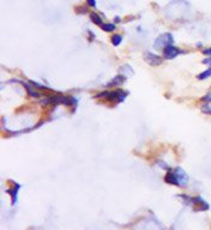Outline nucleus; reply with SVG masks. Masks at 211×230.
I'll list each match as a JSON object with an SVG mask.
<instances>
[{
    "instance_id": "39448f33",
    "label": "nucleus",
    "mask_w": 211,
    "mask_h": 230,
    "mask_svg": "<svg viewBox=\"0 0 211 230\" xmlns=\"http://www.w3.org/2000/svg\"><path fill=\"white\" fill-rule=\"evenodd\" d=\"M179 54H181V50L177 49L175 46L170 44V46H167V47L163 49V55L166 59H174L175 56H177Z\"/></svg>"
},
{
    "instance_id": "20e7f679",
    "label": "nucleus",
    "mask_w": 211,
    "mask_h": 230,
    "mask_svg": "<svg viewBox=\"0 0 211 230\" xmlns=\"http://www.w3.org/2000/svg\"><path fill=\"white\" fill-rule=\"evenodd\" d=\"M190 205L193 206V209L196 211H206L209 209V205L205 203L204 200L200 196H196V198H188Z\"/></svg>"
},
{
    "instance_id": "7ed1b4c3",
    "label": "nucleus",
    "mask_w": 211,
    "mask_h": 230,
    "mask_svg": "<svg viewBox=\"0 0 211 230\" xmlns=\"http://www.w3.org/2000/svg\"><path fill=\"white\" fill-rule=\"evenodd\" d=\"M126 94L121 91V90H115V91H112V92H102V94H100V95H97L96 97H104V98H107L108 101H112V102H121L125 100V97H126Z\"/></svg>"
},
{
    "instance_id": "423d86ee",
    "label": "nucleus",
    "mask_w": 211,
    "mask_h": 230,
    "mask_svg": "<svg viewBox=\"0 0 211 230\" xmlns=\"http://www.w3.org/2000/svg\"><path fill=\"white\" fill-rule=\"evenodd\" d=\"M144 59H145V61L149 64L150 66H158V65L162 64V58H160V56L156 54H152V53H150V52L145 53Z\"/></svg>"
},
{
    "instance_id": "6e6552de",
    "label": "nucleus",
    "mask_w": 211,
    "mask_h": 230,
    "mask_svg": "<svg viewBox=\"0 0 211 230\" xmlns=\"http://www.w3.org/2000/svg\"><path fill=\"white\" fill-rule=\"evenodd\" d=\"M126 81V77L125 76H116V77H114V79L109 83V85H114V86H119V85H121L124 81Z\"/></svg>"
},
{
    "instance_id": "4468645a",
    "label": "nucleus",
    "mask_w": 211,
    "mask_h": 230,
    "mask_svg": "<svg viewBox=\"0 0 211 230\" xmlns=\"http://www.w3.org/2000/svg\"><path fill=\"white\" fill-rule=\"evenodd\" d=\"M102 29H103V30H106V31H113V30L115 29V24H109V23H107V24H103Z\"/></svg>"
},
{
    "instance_id": "ddd939ff",
    "label": "nucleus",
    "mask_w": 211,
    "mask_h": 230,
    "mask_svg": "<svg viewBox=\"0 0 211 230\" xmlns=\"http://www.w3.org/2000/svg\"><path fill=\"white\" fill-rule=\"evenodd\" d=\"M25 88H27L28 92H29V94H30L31 96H33V97H39V96H40V94H39V92H36V91H35L34 89L31 88V86H30L29 84H25Z\"/></svg>"
},
{
    "instance_id": "9d476101",
    "label": "nucleus",
    "mask_w": 211,
    "mask_h": 230,
    "mask_svg": "<svg viewBox=\"0 0 211 230\" xmlns=\"http://www.w3.org/2000/svg\"><path fill=\"white\" fill-rule=\"evenodd\" d=\"M211 77V67L208 68V70H205L204 72H202V73H199L197 76L198 79H200V81H203V79H206V78H209Z\"/></svg>"
},
{
    "instance_id": "2eb2a0df",
    "label": "nucleus",
    "mask_w": 211,
    "mask_h": 230,
    "mask_svg": "<svg viewBox=\"0 0 211 230\" xmlns=\"http://www.w3.org/2000/svg\"><path fill=\"white\" fill-rule=\"evenodd\" d=\"M87 1H88V4L90 5V6L95 7V5H96V1H95V0H87Z\"/></svg>"
},
{
    "instance_id": "1a4fd4ad",
    "label": "nucleus",
    "mask_w": 211,
    "mask_h": 230,
    "mask_svg": "<svg viewBox=\"0 0 211 230\" xmlns=\"http://www.w3.org/2000/svg\"><path fill=\"white\" fill-rule=\"evenodd\" d=\"M90 19H91V22L92 23H95V24H97V25H101L102 27L103 25V22H102V18L98 16L97 13H91L90 14Z\"/></svg>"
},
{
    "instance_id": "dca6fc26",
    "label": "nucleus",
    "mask_w": 211,
    "mask_h": 230,
    "mask_svg": "<svg viewBox=\"0 0 211 230\" xmlns=\"http://www.w3.org/2000/svg\"><path fill=\"white\" fill-rule=\"evenodd\" d=\"M204 54H206V55L211 54V48H210V49H205V50H204Z\"/></svg>"
},
{
    "instance_id": "f257e3e1",
    "label": "nucleus",
    "mask_w": 211,
    "mask_h": 230,
    "mask_svg": "<svg viewBox=\"0 0 211 230\" xmlns=\"http://www.w3.org/2000/svg\"><path fill=\"white\" fill-rule=\"evenodd\" d=\"M164 180L167 183L177 185L179 187H186L188 183V176L181 168H177L174 170H169L164 176Z\"/></svg>"
},
{
    "instance_id": "9b49d317",
    "label": "nucleus",
    "mask_w": 211,
    "mask_h": 230,
    "mask_svg": "<svg viewBox=\"0 0 211 230\" xmlns=\"http://www.w3.org/2000/svg\"><path fill=\"white\" fill-rule=\"evenodd\" d=\"M121 41H123V37H121L120 35H113V36H112V43H113L114 46H119V44L121 43Z\"/></svg>"
},
{
    "instance_id": "f03ea898",
    "label": "nucleus",
    "mask_w": 211,
    "mask_h": 230,
    "mask_svg": "<svg viewBox=\"0 0 211 230\" xmlns=\"http://www.w3.org/2000/svg\"><path fill=\"white\" fill-rule=\"evenodd\" d=\"M173 43V36L169 33H164V34L160 35L156 39L155 43H154V47L156 49H162L166 48L167 46H170Z\"/></svg>"
},
{
    "instance_id": "0eeeda50",
    "label": "nucleus",
    "mask_w": 211,
    "mask_h": 230,
    "mask_svg": "<svg viewBox=\"0 0 211 230\" xmlns=\"http://www.w3.org/2000/svg\"><path fill=\"white\" fill-rule=\"evenodd\" d=\"M18 190H19V185L14 183L12 188H8L7 190V193L11 196V199H12V205L17 203V194H18Z\"/></svg>"
},
{
    "instance_id": "f8f14e48",
    "label": "nucleus",
    "mask_w": 211,
    "mask_h": 230,
    "mask_svg": "<svg viewBox=\"0 0 211 230\" xmlns=\"http://www.w3.org/2000/svg\"><path fill=\"white\" fill-rule=\"evenodd\" d=\"M202 112L205 114H211V102H208L204 106H202Z\"/></svg>"
}]
</instances>
